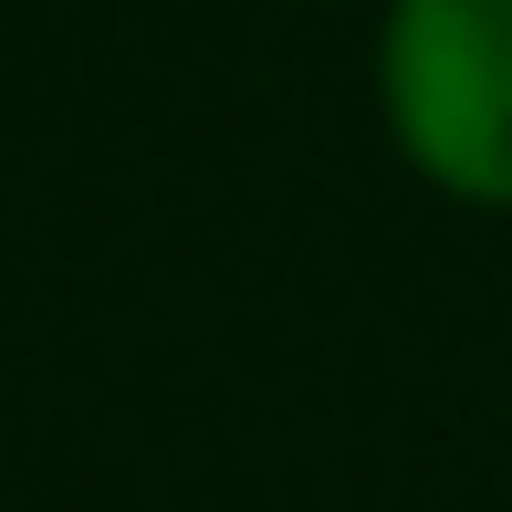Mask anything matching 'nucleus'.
I'll return each mask as SVG.
<instances>
[{
    "instance_id": "1",
    "label": "nucleus",
    "mask_w": 512,
    "mask_h": 512,
    "mask_svg": "<svg viewBox=\"0 0 512 512\" xmlns=\"http://www.w3.org/2000/svg\"><path fill=\"white\" fill-rule=\"evenodd\" d=\"M377 105L439 199L512 209V0H387Z\"/></svg>"
}]
</instances>
